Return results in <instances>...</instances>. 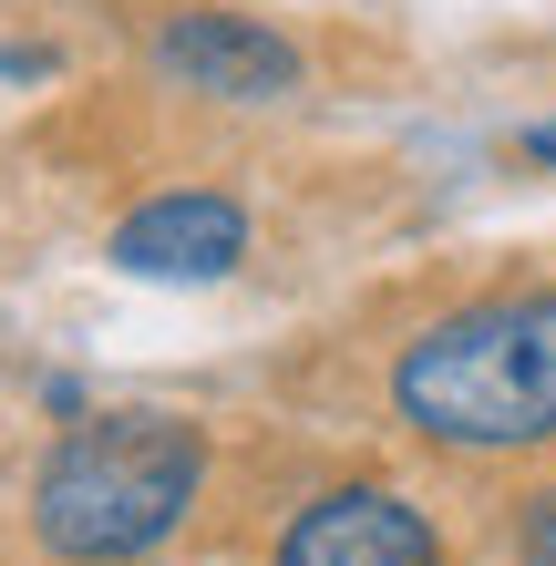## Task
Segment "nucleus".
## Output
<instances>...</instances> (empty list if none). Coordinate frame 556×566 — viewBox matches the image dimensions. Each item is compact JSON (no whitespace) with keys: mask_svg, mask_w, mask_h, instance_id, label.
<instances>
[{"mask_svg":"<svg viewBox=\"0 0 556 566\" xmlns=\"http://www.w3.org/2000/svg\"><path fill=\"white\" fill-rule=\"evenodd\" d=\"M145 62L176 93H196V104H279V93H300V73H310L289 31H269L258 11H217V0L166 11L145 31Z\"/></svg>","mask_w":556,"mask_h":566,"instance_id":"nucleus-3","label":"nucleus"},{"mask_svg":"<svg viewBox=\"0 0 556 566\" xmlns=\"http://www.w3.org/2000/svg\"><path fill=\"white\" fill-rule=\"evenodd\" d=\"M526 155H536V165H556V124H536V135H526Z\"/></svg>","mask_w":556,"mask_h":566,"instance_id":"nucleus-7","label":"nucleus"},{"mask_svg":"<svg viewBox=\"0 0 556 566\" xmlns=\"http://www.w3.org/2000/svg\"><path fill=\"white\" fill-rule=\"evenodd\" d=\"M269 566H443V525L433 505H412L402 484H319L310 505H289L269 536Z\"/></svg>","mask_w":556,"mask_h":566,"instance_id":"nucleus-4","label":"nucleus"},{"mask_svg":"<svg viewBox=\"0 0 556 566\" xmlns=\"http://www.w3.org/2000/svg\"><path fill=\"white\" fill-rule=\"evenodd\" d=\"M248 258V207L227 186H166L114 227V269L124 279H166V289H207Z\"/></svg>","mask_w":556,"mask_h":566,"instance_id":"nucleus-5","label":"nucleus"},{"mask_svg":"<svg viewBox=\"0 0 556 566\" xmlns=\"http://www.w3.org/2000/svg\"><path fill=\"white\" fill-rule=\"evenodd\" d=\"M207 505V432L186 412H93L31 474V536L52 566H135Z\"/></svg>","mask_w":556,"mask_h":566,"instance_id":"nucleus-2","label":"nucleus"},{"mask_svg":"<svg viewBox=\"0 0 556 566\" xmlns=\"http://www.w3.org/2000/svg\"><path fill=\"white\" fill-rule=\"evenodd\" d=\"M515 566H556V484H536L515 505Z\"/></svg>","mask_w":556,"mask_h":566,"instance_id":"nucleus-6","label":"nucleus"},{"mask_svg":"<svg viewBox=\"0 0 556 566\" xmlns=\"http://www.w3.org/2000/svg\"><path fill=\"white\" fill-rule=\"evenodd\" d=\"M391 422L453 463L556 453V289H484L422 319L381 371Z\"/></svg>","mask_w":556,"mask_h":566,"instance_id":"nucleus-1","label":"nucleus"}]
</instances>
